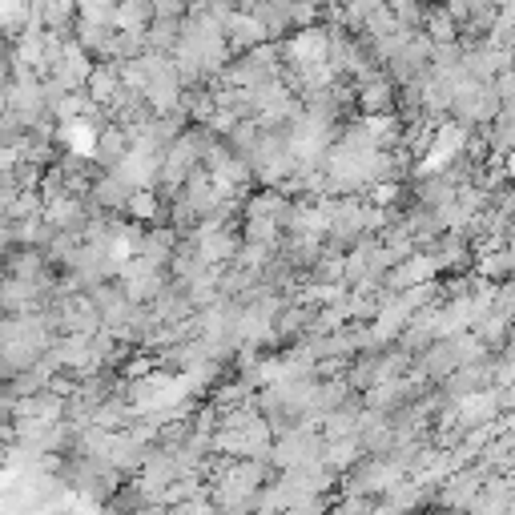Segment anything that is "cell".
<instances>
[{"label":"cell","mask_w":515,"mask_h":515,"mask_svg":"<svg viewBox=\"0 0 515 515\" xmlns=\"http://www.w3.org/2000/svg\"><path fill=\"white\" fill-rule=\"evenodd\" d=\"M495 113H499V93H495V81H475L467 93H459V97L451 101V117H455V121H463L467 129L495 121Z\"/></svg>","instance_id":"6da1fadb"},{"label":"cell","mask_w":515,"mask_h":515,"mask_svg":"<svg viewBox=\"0 0 515 515\" xmlns=\"http://www.w3.org/2000/svg\"><path fill=\"white\" fill-rule=\"evenodd\" d=\"M190 242H194V250L202 254L206 266H230L234 254H238V246H242V242H238L222 222H214V218H202V226L194 230Z\"/></svg>","instance_id":"7a4b0ae2"},{"label":"cell","mask_w":515,"mask_h":515,"mask_svg":"<svg viewBox=\"0 0 515 515\" xmlns=\"http://www.w3.org/2000/svg\"><path fill=\"white\" fill-rule=\"evenodd\" d=\"M282 57L290 61V69L326 61V57H330V29H326V25H302V29L282 45Z\"/></svg>","instance_id":"3957f363"},{"label":"cell","mask_w":515,"mask_h":515,"mask_svg":"<svg viewBox=\"0 0 515 515\" xmlns=\"http://www.w3.org/2000/svg\"><path fill=\"white\" fill-rule=\"evenodd\" d=\"M439 274V262L431 250H411L407 258L391 262V270L383 274V290H407V286H419V282H431Z\"/></svg>","instance_id":"277c9868"},{"label":"cell","mask_w":515,"mask_h":515,"mask_svg":"<svg viewBox=\"0 0 515 515\" xmlns=\"http://www.w3.org/2000/svg\"><path fill=\"white\" fill-rule=\"evenodd\" d=\"M226 45H230V53H246V49H254V45H262V41H270V33H266V25H262V17L258 13H250V9H230V17H226Z\"/></svg>","instance_id":"5b68a950"},{"label":"cell","mask_w":515,"mask_h":515,"mask_svg":"<svg viewBox=\"0 0 515 515\" xmlns=\"http://www.w3.org/2000/svg\"><path fill=\"white\" fill-rule=\"evenodd\" d=\"M41 214H45V222H49L57 234H61V230H65V234H77V230L85 226V206H81V198H77V194H65V190L49 194Z\"/></svg>","instance_id":"8992f818"},{"label":"cell","mask_w":515,"mask_h":515,"mask_svg":"<svg viewBox=\"0 0 515 515\" xmlns=\"http://www.w3.org/2000/svg\"><path fill=\"white\" fill-rule=\"evenodd\" d=\"M395 93H399V85L387 73H371L367 81L355 85V105L363 113H391L395 109Z\"/></svg>","instance_id":"52a82bcc"},{"label":"cell","mask_w":515,"mask_h":515,"mask_svg":"<svg viewBox=\"0 0 515 515\" xmlns=\"http://www.w3.org/2000/svg\"><path fill=\"white\" fill-rule=\"evenodd\" d=\"M53 69H57V85H61V89H85L93 61H89V53H85L77 41H65V45H61V57L53 61Z\"/></svg>","instance_id":"ba28073f"},{"label":"cell","mask_w":515,"mask_h":515,"mask_svg":"<svg viewBox=\"0 0 515 515\" xmlns=\"http://www.w3.org/2000/svg\"><path fill=\"white\" fill-rule=\"evenodd\" d=\"M85 89H89V101H93V105L109 109V105L117 101V93L125 89V85H121V69H117V61H101V65H93V69H89Z\"/></svg>","instance_id":"9c48e42d"},{"label":"cell","mask_w":515,"mask_h":515,"mask_svg":"<svg viewBox=\"0 0 515 515\" xmlns=\"http://www.w3.org/2000/svg\"><path fill=\"white\" fill-rule=\"evenodd\" d=\"M467 330H475V334L483 338V347H487V351H503L507 330H511V314H503L499 306H491V310H483Z\"/></svg>","instance_id":"30bf717a"},{"label":"cell","mask_w":515,"mask_h":515,"mask_svg":"<svg viewBox=\"0 0 515 515\" xmlns=\"http://www.w3.org/2000/svg\"><path fill=\"white\" fill-rule=\"evenodd\" d=\"M359 459H363L359 435H347V439H322V463L334 467L338 475H342V471H351Z\"/></svg>","instance_id":"8fae6325"},{"label":"cell","mask_w":515,"mask_h":515,"mask_svg":"<svg viewBox=\"0 0 515 515\" xmlns=\"http://www.w3.org/2000/svg\"><path fill=\"white\" fill-rule=\"evenodd\" d=\"M125 153H129V129H121V125H105V129H97L93 157H97L105 169H113Z\"/></svg>","instance_id":"7c38bea8"},{"label":"cell","mask_w":515,"mask_h":515,"mask_svg":"<svg viewBox=\"0 0 515 515\" xmlns=\"http://www.w3.org/2000/svg\"><path fill=\"white\" fill-rule=\"evenodd\" d=\"M129 194H133V190H129V186H125V182L113 174V169H109V174H105V178L93 186V206H97V210H109V214H125Z\"/></svg>","instance_id":"4fadbf2b"},{"label":"cell","mask_w":515,"mask_h":515,"mask_svg":"<svg viewBox=\"0 0 515 515\" xmlns=\"http://www.w3.org/2000/svg\"><path fill=\"white\" fill-rule=\"evenodd\" d=\"M435 45H447V41H459V21L443 9V5H427L423 9V25H419Z\"/></svg>","instance_id":"5bb4252c"},{"label":"cell","mask_w":515,"mask_h":515,"mask_svg":"<svg viewBox=\"0 0 515 515\" xmlns=\"http://www.w3.org/2000/svg\"><path fill=\"white\" fill-rule=\"evenodd\" d=\"M178 37H182V17H153L145 25V45L157 53H174Z\"/></svg>","instance_id":"9a60e30c"},{"label":"cell","mask_w":515,"mask_h":515,"mask_svg":"<svg viewBox=\"0 0 515 515\" xmlns=\"http://www.w3.org/2000/svg\"><path fill=\"white\" fill-rule=\"evenodd\" d=\"M0 306L5 310H33L37 306V282L13 274L5 286H0Z\"/></svg>","instance_id":"2e32d148"},{"label":"cell","mask_w":515,"mask_h":515,"mask_svg":"<svg viewBox=\"0 0 515 515\" xmlns=\"http://www.w3.org/2000/svg\"><path fill=\"white\" fill-rule=\"evenodd\" d=\"M351 395H355V391H351V383H347V379H338V375H334V379H326V383H318V387H314V415L322 419L326 411L342 407Z\"/></svg>","instance_id":"e0dca14e"},{"label":"cell","mask_w":515,"mask_h":515,"mask_svg":"<svg viewBox=\"0 0 515 515\" xmlns=\"http://www.w3.org/2000/svg\"><path fill=\"white\" fill-rule=\"evenodd\" d=\"M125 214L133 222H157L161 218V194H153L149 186H137L129 194V202H125Z\"/></svg>","instance_id":"ac0fdd59"},{"label":"cell","mask_w":515,"mask_h":515,"mask_svg":"<svg viewBox=\"0 0 515 515\" xmlns=\"http://www.w3.org/2000/svg\"><path fill=\"white\" fill-rule=\"evenodd\" d=\"M246 238H250V242H266V246H274V250H278V242H282V226H278V218L246 214Z\"/></svg>","instance_id":"d6986e66"},{"label":"cell","mask_w":515,"mask_h":515,"mask_svg":"<svg viewBox=\"0 0 515 515\" xmlns=\"http://www.w3.org/2000/svg\"><path fill=\"white\" fill-rule=\"evenodd\" d=\"M77 13L85 21H97V25H113V5L117 0H73Z\"/></svg>","instance_id":"ffe728a7"},{"label":"cell","mask_w":515,"mask_h":515,"mask_svg":"<svg viewBox=\"0 0 515 515\" xmlns=\"http://www.w3.org/2000/svg\"><path fill=\"white\" fill-rule=\"evenodd\" d=\"M399 194H403V182H395V178H387V182H375V186H371V206H383V210H391V206L399 202Z\"/></svg>","instance_id":"44dd1931"},{"label":"cell","mask_w":515,"mask_h":515,"mask_svg":"<svg viewBox=\"0 0 515 515\" xmlns=\"http://www.w3.org/2000/svg\"><path fill=\"white\" fill-rule=\"evenodd\" d=\"M13 274L17 278H33L37 282V274H41V254L33 250V254H21L17 262H13Z\"/></svg>","instance_id":"7402d4cb"},{"label":"cell","mask_w":515,"mask_h":515,"mask_svg":"<svg viewBox=\"0 0 515 515\" xmlns=\"http://www.w3.org/2000/svg\"><path fill=\"white\" fill-rule=\"evenodd\" d=\"M5 109H9V101H5V93H0V117H5Z\"/></svg>","instance_id":"603a6c76"},{"label":"cell","mask_w":515,"mask_h":515,"mask_svg":"<svg viewBox=\"0 0 515 515\" xmlns=\"http://www.w3.org/2000/svg\"><path fill=\"white\" fill-rule=\"evenodd\" d=\"M507 45H511V49H515V29H511V41H507Z\"/></svg>","instance_id":"cb8c5ba5"}]
</instances>
